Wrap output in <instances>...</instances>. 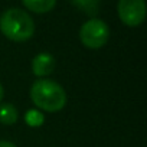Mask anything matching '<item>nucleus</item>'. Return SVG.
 Here are the masks:
<instances>
[{
	"instance_id": "f257e3e1",
	"label": "nucleus",
	"mask_w": 147,
	"mask_h": 147,
	"mask_svg": "<svg viewBox=\"0 0 147 147\" xmlns=\"http://www.w3.org/2000/svg\"><path fill=\"white\" fill-rule=\"evenodd\" d=\"M30 98L38 108L46 113L61 111L66 105L65 90L52 80H36L30 87Z\"/></svg>"
},
{
	"instance_id": "f03ea898",
	"label": "nucleus",
	"mask_w": 147,
	"mask_h": 147,
	"mask_svg": "<svg viewBox=\"0 0 147 147\" xmlns=\"http://www.w3.org/2000/svg\"><path fill=\"white\" fill-rule=\"evenodd\" d=\"M0 30L10 40L25 42L33 36L35 22L25 10L12 7L0 16Z\"/></svg>"
},
{
	"instance_id": "7ed1b4c3",
	"label": "nucleus",
	"mask_w": 147,
	"mask_h": 147,
	"mask_svg": "<svg viewBox=\"0 0 147 147\" xmlns=\"http://www.w3.org/2000/svg\"><path fill=\"white\" fill-rule=\"evenodd\" d=\"M110 38V29L107 23L101 19H90L81 26L80 39L85 48L100 49L102 48Z\"/></svg>"
},
{
	"instance_id": "20e7f679",
	"label": "nucleus",
	"mask_w": 147,
	"mask_h": 147,
	"mask_svg": "<svg viewBox=\"0 0 147 147\" xmlns=\"http://www.w3.org/2000/svg\"><path fill=\"white\" fill-rule=\"evenodd\" d=\"M118 16L127 26H138L146 19V2L144 0H120Z\"/></svg>"
},
{
	"instance_id": "39448f33",
	"label": "nucleus",
	"mask_w": 147,
	"mask_h": 147,
	"mask_svg": "<svg viewBox=\"0 0 147 147\" xmlns=\"http://www.w3.org/2000/svg\"><path fill=\"white\" fill-rule=\"evenodd\" d=\"M55 69V58L48 52H40L32 59V72L36 77L43 78Z\"/></svg>"
},
{
	"instance_id": "423d86ee",
	"label": "nucleus",
	"mask_w": 147,
	"mask_h": 147,
	"mask_svg": "<svg viewBox=\"0 0 147 147\" xmlns=\"http://www.w3.org/2000/svg\"><path fill=\"white\" fill-rule=\"evenodd\" d=\"M19 118V113L13 104H2L0 105V123L5 125H13L16 124Z\"/></svg>"
},
{
	"instance_id": "0eeeda50",
	"label": "nucleus",
	"mask_w": 147,
	"mask_h": 147,
	"mask_svg": "<svg viewBox=\"0 0 147 147\" xmlns=\"http://www.w3.org/2000/svg\"><path fill=\"white\" fill-rule=\"evenodd\" d=\"M22 2L29 10H32L35 13L51 12L56 5V0H22Z\"/></svg>"
},
{
	"instance_id": "6e6552de",
	"label": "nucleus",
	"mask_w": 147,
	"mask_h": 147,
	"mask_svg": "<svg viewBox=\"0 0 147 147\" xmlns=\"http://www.w3.org/2000/svg\"><path fill=\"white\" fill-rule=\"evenodd\" d=\"M74 6H77L80 10L90 16H95L100 10V3L101 0H71Z\"/></svg>"
},
{
	"instance_id": "1a4fd4ad",
	"label": "nucleus",
	"mask_w": 147,
	"mask_h": 147,
	"mask_svg": "<svg viewBox=\"0 0 147 147\" xmlns=\"http://www.w3.org/2000/svg\"><path fill=\"white\" fill-rule=\"evenodd\" d=\"M25 121L29 127H40L45 121V115L39 110H28L25 114Z\"/></svg>"
},
{
	"instance_id": "9d476101",
	"label": "nucleus",
	"mask_w": 147,
	"mask_h": 147,
	"mask_svg": "<svg viewBox=\"0 0 147 147\" xmlns=\"http://www.w3.org/2000/svg\"><path fill=\"white\" fill-rule=\"evenodd\" d=\"M0 147H16L13 143H10V141H6V140H2L0 141Z\"/></svg>"
},
{
	"instance_id": "9b49d317",
	"label": "nucleus",
	"mask_w": 147,
	"mask_h": 147,
	"mask_svg": "<svg viewBox=\"0 0 147 147\" xmlns=\"http://www.w3.org/2000/svg\"><path fill=\"white\" fill-rule=\"evenodd\" d=\"M3 100V87H2V84H0V101Z\"/></svg>"
}]
</instances>
